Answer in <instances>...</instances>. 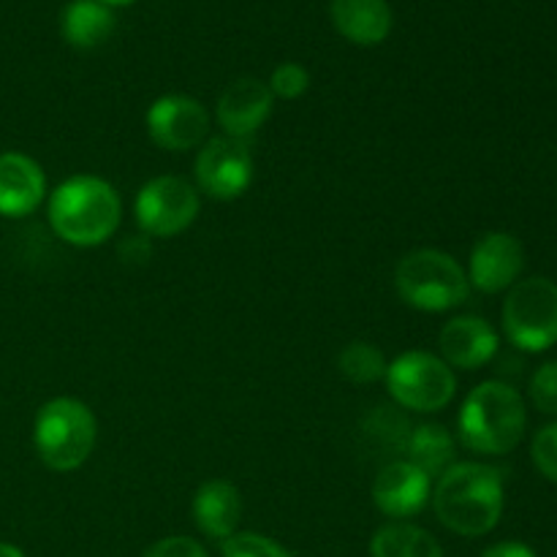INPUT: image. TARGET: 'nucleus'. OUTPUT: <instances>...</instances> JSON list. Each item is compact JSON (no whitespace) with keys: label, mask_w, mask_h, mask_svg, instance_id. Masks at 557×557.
Returning a JSON list of instances; mask_svg holds the SVG:
<instances>
[{"label":"nucleus","mask_w":557,"mask_h":557,"mask_svg":"<svg viewBox=\"0 0 557 557\" xmlns=\"http://www.w3.org/2000/svg\"><path fill=\"white\" fill-rule=\"evenodd\" d=\"M368 435H373L379 444H386L389 449H406L408 435H411V428L406 424V419L397 417L395 408H379V413L368 419Z\"/></svg>","instance_id":"23"},{"label":"nucleus","mask_w":557,"mask_h":557,"mask_svg":"<svg viewBox=\"0 0 557 557\" xmlns=\"http://www.w3.org/2000/svg\"><path fill=\"white\" fill-rule=\"evenodd\" d=\"M504 332L520 351L542 354L557 343V283L528 277L509 288L504 302Z\"/></svg>","instance_id":"6"},{"label":"nucleus","mask_w":557,"mask_h":557,"mask_svg":"<svg viewBox=\"0 0 557 557\" xmlns=\"http://www.w3.org/2000/svg\"><path fill=\"white\" fill-rule=\"evenodd\" d=\"M207 131L210 112L190 96H161L147 109V134L161 150H194L207 141Z\"/></svg>","instance_id":"10"},{"label":"nucleus","mask_w":557,"mask_h":557,"mask_svg":"<svg viewBox=\"0 0 557 557\" xmlns=\"http://www.w3.org/2000/svg\"><path fill=\"white\" fill-rule=\"evenodd\" d=\"M457 424L462 444L476 455H509L525 435V400L511 384L484 381L466 397Z\"/></svg>","instance_id":"3"},{"label":"nucleus","mask_w":557,"mask_h":557,"mask_svg":"<svg viewBox=\"0 0 557 557\" xmlns=\"http://www.w3.org/2000/svg\"><path fill=\"white\" fill-rule=\"evenodd\" d=\"M370 557H444L438 542L411 522H389L370 542Z\"/></svg>","instance_id":"20"},{"label":"nucleus","mask_w":557,"mask_h":557,"mask_svg":"<svg viewBox=\"0 0 557 557\" xmlns=\"http://www.w3.org/2000/svg\"><path fill=\"white\" fill-rule=\"evenodd\" d=\"M337 368H341V373L351 384H375V381H381L386 375L389 362H386L384 351L379 346H373L368 341H354L341 351Z\"/></svg>","instance_id":"21"},{"label":"nucleus","mask_w":557,"mask_h":557,"mask_svg":"<svg viewBox=\"0 0 557 557\" xmlns=\"http://www.w3.org/2000/svg\"><path fill=\"white\" fill-rule=\"evenodd\" d=\"M531 455H533V466L539 468V473L557 484V422L539 430L536 438H533Z\"/></svg>","instance_id":"26"},{"label":"nucleus","mask_w":557,"mask_h":557,"mask_svg":"<svg viewBox=\"0 0 557 557\" xmlns=\"http://www.w3.org/2000/svg\"><path fill=\"white\" fill-rule=\"evenodd\" d=\"M194 520L205 536L226 542L228 536L237 533L239 520H243V498L239 490L226 479H212L205 482L194 495Z\"/></svg>","instance_id":"16"},{"label":"nucleus","mask_w":557,"mask_h":557,"mask_svg":"<svg viewBox=\"0 0 557 557\" xmlns=\"http://www.w3.org/2000/svg\"><path fill=\"white\" fill-rule=\"evenodd\" d=\"M201 210L199 190L185 177L177 174H161L150 183L141 185L139 196L134 201V215L141 234L147 237H177L190 223L196 221Z\"/></svg>","instance_id":"8"},{"label":"nucleus","mask_w":557,"mask_h":557,"mask_svg":"<svg viewBox=\"0 0 557 557\" xmlns=\"http://www.w3.org/2000/svg\"><path fill=\"white\" fill-rule=\"evenodd\" d=\"M386 389L406 411L433 413L451 403L457 379L449 364L430 351H406L386 368Z\"/></svg>","instance_id":"7"},{"label":"nucleus","mask_w":557,"mask_h":557,"mask_svg":"<svg viewBox=\"0 0 557 557\" xmlns=\"http://www.w3.org/2000/svg\"><path fill=\"white\" fill-rule=\"evenodd\" d=\"M270 90L272 96L286 98V101H294V98H302L310 87V74L305 65L299 63H281L270 76Z\"/></svg>","instance_id":"24"},{"label":"nucleus","mask_w":557,"mask_h":557,"mask_svg":"<svg viewBox=\"0 0 557 557\" xmlns=\"http://www.w3.org/2000/svg\"><path fill=\"white\" fill-rule=\"evenodd\" d=\"M408 462L417 466L424 476L438 479L446 468L455 466V438L444 424H419L408 435Z\"/></svg>","instance_id":"19"},{"label":"nucleus","mask_w":557,"mask_h":557,"mask_svg":"<svg viewBox=\"0 0 557 557\" xmlns=\"http://www.w3.org/2000/svg\"><path fill=\"white\" fill-rule=\"evenodd\" d=\"M395 288L408 308L422 313L455 310L471 294L468 272L460 261L435 248H419L403 256L395 270Z\"/></svg>","instance_id":"4"},{"label":"nucleus","mask_w":557,"mask_h":557,"mask_svg":"<svg viewBox=\"0 0 557 557\" xmlns=\"http://www.w3.org/2000/svg\"><path fill=\"white\" fill-rule=\"evenodd\" d=\"M482 557H539V555L522 542H500L484 549Z\"/></svg>","instance_id":"29"},{"label":"nucleus","mask_w":557,"mask_h":557,"mask_svg":"<svg viewBox=\"0 0 557 557\" xmlns=\"http://www.w3.org/2000/svg\"><path fill=\"white\" fill-rule=\"evenodd\" d=\"M253 183V156L248 141L232 136H212L196 156V185L210 199H239Z\"/></svg>","instance_id":"9"},{"label":"nucleus","mask_w":557,"mask_h":557,"mask_svg":"<svg viewBox=\"0 0 557 557\" xmlns=\"http://www.w3.org/2000/svg\"><path fill=\"white\" fill-rule=\"evenodd\" d=\"M525 250L515 234L487 232L476 239L468 261V283L482 294L509 292L522 275Z\"/></svg>","instance_id":"11"},{"label":"nucleus","mask_w":557,"mask_h":557,"mask_svg":"<svg viewBox=\"0 0 557 557\" xmlns=\"http://www.w3.org/2000/svg\"><path fill=\"white\" fill-rule=\"evenodd\" d=\"M123 221V201L112 183L96 174H76L60 183L49 199V223L63 243L96 248L107 243Z\"/></svg>","instance_id":"2"},{"label":"nucleus","mask_w":557,"mask_h":557,"mask_svg":"<svg viewBox=\"0 0 557 557\" xmlns=\"http://www.w3.org/2000/svg\"><path fill=\"white\" fill-rule=\"evenodd\" d=\"M430 482L417 466L408 460H395L381 468L373 482V500L381 515L392 520H408L419 515L430 500Z\"/></svg>","instance_id":"13"},{"label":"nucleus","mask_w":557,"mask_h":557,"mask_svg":"<svg viewBox=\"0 0 557 557\" xmlns=\"http://www.w3.org/2000/svg\"><path fill=\"white\" fill-rule=\"evenodd\" d=\"M332 25L359 47H375L392 33V9L386 0H332Z\"/></svg>","instance_id":"17"},{"label":"nucleus","mask_w":557,"mask_h":557,"mask_svg":"<svg viewBox=\"0 0 557 557\" xmlns=\"http://www.w3.org/2000/svg\"><path fill=\"white\" fill-rule=\"evenodd\" d=\"M98 3H103V5H109V9H112V5H128V3H136V0H98Z\"/></svg>","instance_id":"31"},{"label":"nucleus","mask_w":557,"mask_h":557,"mask_svg":"<svg viewBox=\"0 0 557 557\" xmlns=\"http://www.w3.org/2000/svg\"><path fill=\"white\" fill-rule=\"evenodd\" d=\"M0 557H25V553H22V549H16L14 544L0 542Z\"/></svg>","instance_id":"30"},{"label":"nucleus","mask_w":557,"mask_h":557,"mask_svg":"<svg viewBox=\"0 0 557 557\" xmlns=\"http://www.w3.org/2000/svg\"><path fill=\"white\" fill-rule=\"evenodd\" d=\"M441 359L449 368L479 370L493 362L498 354V332L490 326V321L479 315H457L449 324H444L438 335Z\"/></svg>","instance_id":"14"},{"label":"nucleus","mask_w":557,"mask_h":557,"mask_svg":"<svg viewBox=\"0 0 557 557\" xmlns=\"http://www.w3.org/2000/svg\"><path fill=\"white\" fill-rule=\"evenodd\" d=\"M145 557H210L199 542L188 536H169L152 544Z\"/></svg>","instance_id":"27"},{"label":"nucleus","mask_w":557,"mask_h":557,"mask_svg":"<svg viewBox=\"0 0 557 557\" xmlns=\"http://www.w3.org/2000/svg\"><path fill=\"white\" fill-rule=\"evenodd\" d=\"M98 422L90 406L76 397H54L36 413L33 444L47 468L58 473L76 471L96 449Z\"/></svg>","instance_id":"5"},{"label":"nucleus","mask_w":557,"mask_h":557,"mask_svg":"<svg viewBox=\"0 0 557 557\" xmlns=\"http://www.w3.org/2000/svg\"><path fill=\"white\" fill-rule=\"evenodd\" d=\"M60 27H63V36L71 47L96 49L112 36L114 14L109 5L98 3V0H74L63 11Z\"/></svg>","instance_id":"18"},{"label":"nucleus","mask_w":557,"mask_h":557,"mask_svg":"<svg viewBox=\"0 0 557 557\" xmlns=\"http://www.w3.org/2000/svg\"><path fill=\"white\" fill-rule=\"evenodd\" d=\"M506 506L504 476L484 462H455L438 476L433 509L457 536H484L500 522Z\"/></svg>","instance_id":"1"},{"label":"nucleus","mask_w":557,"mask_h":557,"mask_svg":"<svg viewBox=\"0 0 557 557\" xmlns=\"http://www.w3.org/2000/svg\"><path fill=\"white\" fill-rule=\"evenodd\" d=\"M117 253L120 259H123V264H131V267L147 264L152 256L150 237H147V234H128V237L117 245Z\"/></svg>","instance_id":"28"},{"label":"nucleus","mask_w":557,"mask_h":557,"mask_svg":"<svg viewBox=\"0 0 557 557\" xmlns=\"http://www.w3.org/2000/svg\"><path fill=\"white\" fill-rule=\"evenodd\" d=\"M47 194L44 169L25 152H0V215L22 218L38 210Z\"/></svg>","instance_id":"15"},{"label":"nucleus","mask_w":557,"mask_h":557,"mask_svg":"<svg viewBox=\"0 0 557 557\" xmlns=\"http://www.w3.org/2000/svg\"><path fill=\"white\" fill-rule=\"evenodd\" d=\"M223 557H292L283 544L261 536V533H234L223 542Z\"/></svg>","instance_id":"22"},{"label":"nucleus","mask_w":557,"mask_h":557,"mask_svg":"<svg viewBox=\"0 0 557 557\" xmlns=\"http://www.w3.org/2000/svg\"><path fill=\"white\" fill-rule=\"evenodd\" d=\"M272 103H275V96H272L267 82L253 79V76H243V79L232 82L221 92L215 107V117L218 125L223 128V136L250 141V136L272 114Z\"/></svg>","instance_id":"12"},{"label":"nucleus","mask_w":557,"mask_h":557,"mask_svg":"<svg viewBox=\"0 0 557 557\" xmlns=\"http://www.w3.org/2000/svg\"><path fill=\"white\" fill-rule=\"evenodd\" d=\"M531 400L547 417H557V362H547L533 373Z\"/></svg>","instance_id":"25"}]
</instances>
